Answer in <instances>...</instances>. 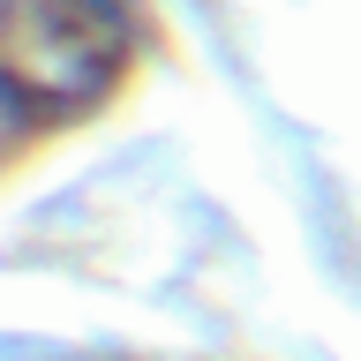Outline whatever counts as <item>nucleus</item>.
<instances>
[{
    "label": "nucleus",
    "mask_w": 361,
    "mask_h": 361,
    "mask_svg": "<svg viewBox=\"0 0 361 361\" xmlns=\"http://www.w3.org/2000/svg\"><path fill=\"white\" fill-rule=\"evenodd\" d=\"M128 53V0H0V113L16 128H68L113 98Z\"/></svg>",
    "instance_id": "f257e3e1"
}]
</instances>
